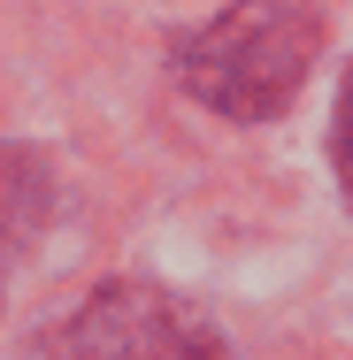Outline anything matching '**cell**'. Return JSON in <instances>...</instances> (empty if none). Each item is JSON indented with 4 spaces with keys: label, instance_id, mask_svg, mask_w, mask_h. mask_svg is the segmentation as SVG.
I'll return each mask as SVG.
<instances>
[{
    "label": "cell",
    "instance_id": "6da1fadb",
    "mask_svg": "<svg viewBox=\"0 0 353 360\" xmlns=\"http://www.w3.org/2000/svg\"><path fill=\"white\" fill-rule=\"evenodd\" d=\"M315 54H323L315 0H238L177 46V77L208 108L254 123V115H284V100L307 84Z\"/></svg>",
    "mask_w": 353,
    "mask_h": 360
},
{
    "label": "cell",
    "instance_id": "7a4b0ae2",
    "mask_svg": "<svg viewBox=\"0 0 353 360\" xmlns=\"http://www.w3.org/2000/svg\"><path fill=\"white\" fill-rule=\"evenodd\" d=\"M47 360H230V345L169 291L100 284L47 338Z\"/></svg>",
    "mask_w": 353,
    "mask_h": 360
},
{
    "label": "cell",
    "instance_id": "3957f363",
    "mask_svg": "<svg viewBox=\"0 0 353 360\" xmlns=\"http://www.w3.org/2000/svg\"><path fill=\"white\" fill-rule=\"evenodd\" d=\"M338 176L353 192V77H346V100H338Z\"/></svg>",
    "mask_w": 353,
    "mask_h": 360
}]
</instances>
